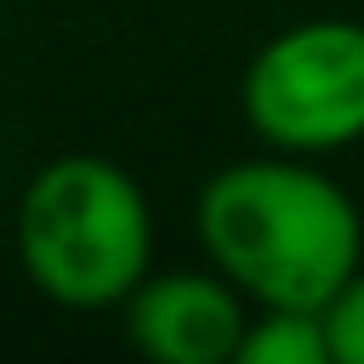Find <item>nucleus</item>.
<instances>
[{
    "instance_id": "1",
    "label": "nucleus",
    "mask_w": 364,
    "mask_h": 364,
    "mask_svg": "<svg viewBox=\"0 0 364 364\" xmlns=\"http://www.w3.org/2000/svg\"><path fill=\"white\" fill-rule=\"evenodd\" d=\"M193 239L250 307H324L364 267L353 193L301 154H245L199 182Z\"/></svg>"
},
{
    "instance_id": "2",
    "label": "nucleus",
    "mask_w": 364,
    "mask_h": 364,
    "mask_svg": "<svg viewBox=\"0 0 364 364\" xmlns=\"http://www.w3.org/2000/svg\"><path fill=\"white\" fill-rule=\"evenodd\" d=\"M23 279L68 313L119 307L154 267V210L142 182L108 154H57L17 193Z\"/></svg>"
},
{
    "instance_id": "3",
    "label": "nucleus",
    "mask_w": 364,
    "mask_h": 364,
    "mask_svg": "<svg viewBox=\"0 0 364 364\" xmlns=\"http://www.w3.org/2000/svg\"><path fill=\"white\" fill-rule=\"evenodd\" d=\"M239 114L262 148L324 159L364 142V23L301 17L256 46Z\"/></svg>"
},
{
    "instance_id": "4",
    "label": "nucleus",
    "mask_w": 364,
    "mask_h": 364,
    "mask_svg": "<svg viewBox=\"0 0 364 364\" xmlns=\"http://www.w3.org/2000/svg\"><path fill=\"white\" fill-rule=\"evenodd\" d=\"M250 313V296L210 262L148 267L142 284L119 301L125 341L154 364H233Z\"/></svg>"
},
{
    "instance_id": "5",
    "label": "nucleus",
    "mask_w": 364,
    "mask_h": 364,
    "mask_svg": "<svg viewBox=\"0 0 364 364\" xmlns=\"http://www.w3.org/2000/svg\"><path fill=\"white\" fill-rule=\"evenodd\" d=\"M233 364H330V330L318 307H256Z\"/></svg>"
},
{
    "instance_id": "6",
    "label": "nucleus",
    "mask_w": 364,
    "mask_h": 364,
    "mask_svg": "<svg viewBox=\"0 0 364 364\" xmlns=\"http://www.w3.org/2000/svg\"><path fill=\"white\" fill-rule=\"evenodd\" d=\"M330 330V364H364V267L318 307Z\"/></svg>"
}]
</instances>
